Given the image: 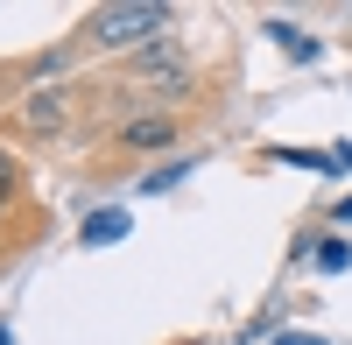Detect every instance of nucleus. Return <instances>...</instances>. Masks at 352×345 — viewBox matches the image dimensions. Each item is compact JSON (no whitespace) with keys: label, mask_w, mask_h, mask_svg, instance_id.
Instances as JSON below:
<instances>
[{"label":"nucleus","mask_w":352,"mask_h":345,"mask_svg":"<svg viewBox=\"0 0 352 345\" xmlns=\"http://www.w3.org/2000/svg\"><path fill=\"white\" fill-rule=\"evenodd\" d=\"M162 28H169L162 0H120V8H92L85 14L92 49H148V43H162Z\"/></svg>","instance_id":"nucleus-1"},{"label":"nucleus","mask_w":352,"mask_h":345,"mask_svg":"<svg viewBox=\"0 0 352 345\" xmlns=\"http://www.w3.org/2000/svg\"><path fill=\"white\" fill-rule=\"evenodd\" d=\"M141 85L162 92V99H184L190 92V56L169 49V43H148V49H141Z\"/></svg>","instance_id":"nucleus-2"},{"label":"nucleus","mask_w":352,"mask_h":345,"mask_svg":"<svg viewBox=\"0 0 352 345\" xmlns=\"http://www.w3.org/2000/svg\"><path fill=\"white\" fill-rule=\"evenodd\" d=\"M78 240H85V247H113V240H127V212H120V205L92 212V219L78 225Z\"/></svg>","instance_id":"nucleus-3"},{"label":"nucleus","mask_w":352,"mask_h":345,"mask_svg":"<svg viewBox=\"0 0 352 345\" xmlns=\"http://www.w3.org/2000/svg\"><path fill=\"white\" fill-rule=\"evenodd\" d=\"M127 148H169V141H176V120H169V113H148V120H127Z\"/></svg>","instance_id":"nucleus-4"},{"label":"nucleus","mask_w":352,"mask_h":345,"mask_svg":"<svg viewBox=\"0 0 352 345\" xmlns=\"http://www.w3.org/2000/svg\"><path fill=\"white\" fill-rule=\"evenodd\" d=\"M268 36H275V43H282L289 56H317V43L303 36V28H296V21H268Z\"/></svg>","instance_id":"nucleus-5"},{"label":"nucleus","mask_w":352,"mask_h":345,"mask_svg":"<svg viewBox=\"0 0 352 345\" xmlns=\"http://www.w3.org/2000/svg\"><path fill=\"white\" fill-rule=\"evenodd\" d=\"M317 261H324V275H345V268H352V247H345V240H324V247H317Z\"/></svg>","instance_id":"nucleus-6"},{"label":"nucleus","mask_w":352,"mask_h":345,"mask_svg":"<svg viewBox=\"0 0 352 345\" xmlns=\"http://www.w3.org/2000/svg\"><path fill=\"white\" fill-rule=\"evenodd\" d=\"M184 177H190V162H169V169H155V177H148V197H155V190H169V183H184Z\"/></svg>","instance_id":"nucleus-7"},{"label":"nucleus","mask_w":352,"mask_h":345,"mask_svg":"<svg viewBox=\"0 0 352 345\" xmlns=\"http://www.w3.org/2000/svg\"><path fill=\"white\" fill-rule=\"evenodd\" d=\"M14 205V162H8V148H0V212Z\"/></svg>","instance_id":"nucleus-8"},{"label":"nucleus","mask_w":352,"mask_h":345,"mask_svg":"<svg viewBox=\"0 0 352 345\" xmlns=\"http://www.w3.org/2000/svg\"><path fill=\"white\" fill-rule=\"evenodd\" d=\"M275 345H324V338H317V331H282Z\"/></svg>","instance_id":"nucleus-9"},{"label":"nucleus","mask_w":352,"mask_h":345,"mask_svg":"<svg viewBox=\"0 0 352 345\" xmlns=\"http://www.w3.org/2000/svg\"><path fill=\"white\" fill-rule=\"evenodd\" d=\"M338 225H352V197H338Z\"/></svg>","instance_id":"nucleus-10"}]
</instances>
